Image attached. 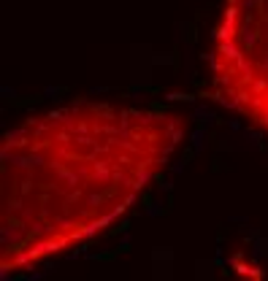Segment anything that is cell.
<instances>
[{"mask_svg":"<svg viewBox=\"0 0 268 281\" xmlns=\"http://www.w3.org/2000/svg\"><path fill=\"white\" fill-rule=\"evenodd\" d=\"M184 138L168 108L79 100L22 119L0 144V268L22 273L122 219Z\"/></svg>","mask_w":268,"mask_h":281,"instance_id":"1","label":"cell"},{"mask_svg":"<svg viewBox=\"0 0 268 281\" xmlns=\"http://www.w3.org/2000/svg\"><path fill=\"white\" fill-rule=\"evenodd\" d=\"M209 68L217 98L268 132V0H225Z\"/></svg>","mask_w":268,"mask_h":281,"instance_id":"2","label":"cell"}]
</instances>
